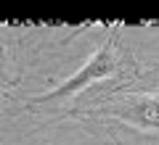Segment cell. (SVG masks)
I'll return each mask as SVG.
<instances>
[{"mask_svg": "<svg viewBox=\"0 0 159 145\" xmlns=\"http://www.w3.org/2000/svg\"><path fill=\"white\" fill-rule=\"evenodd\" d=\"M109 100L98 108H90L88 116H106L138 129L159 132V82L148 87H127L106 95Z\"/></svg>", "mask_w": 159, "mask_h": 145, "instance_id": "obj_2", "label": "cell"}, {"mask_svg": "<svg viewBox=\"0 0 159 145\" xmlns=\"http://www.w3.org/2000/svg\"><path fill=\"white\" fill-rule=\"evenodd\" d=\"M133 74H138V61L133 58V53L122 45V37L119 34H109L106 40L101 42L96 53L88 58V63L82 69L72 74L66 82H61L58 87L48 90V92L37 95L29 100V106H45V103H56L64 100V98H74L82 90L93 87V84L103 82V79H114V77H127L130 79Z\"/></svg>", "mask_w": 159, "mask_h": 145, "instance_id": "obj_1", "label": "cell"}]
</instances>
